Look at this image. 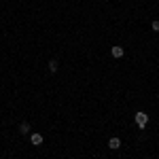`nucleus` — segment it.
Returning a JSON list of instances; mask_svg holds the SVG:
<instances>
[{"label": "nucleus", "instance_id": "nucleus-6", "mask_svg": "<svg viewBox=\"0 0 159 159\" xmlns=\"http://www.w3.org/2000/svg\"><path fill=\"white\" fill-rule=\"evenodd\" d=\"M49 70H51V72H57V60H51L49 61Z\"/></svg>", "mask_w": 159, "mask_h": 159}, {"label": "nucleus", "instance_id": "nucleus-5", "mask_svg": "<svg viewBox=\"0 0 159 159\" xmlns=\"http://www.w3.org/2000/svg\"><path fill=\"white\" fill-rule=\"evenodd\" d=\"M19 132H21V134H28V132H30V123H21V125H19Z\"/></svg>", "mask_w": 159, "mask_h": 159}, {"label": "nucleus", "instance_id": "nucleus-2", "mask_svg": "<svg viewBox=\"0 0 159 159\" xmlns=\"http://www.w3.org/2000/svg\"><path fill=\"white\" fill-rule=\"evenodd\" d=\"M43 140H45V138H43V134H38V132H34V134L30 136V142H32L34 147H40V144H43Z\"/></svg>", "mask_w": 159, "mask_h": 159}, {"label": "nucleus", "instance_id": "nucleus-4", "mask_svg": "<svg viewBox=\"0 0 159 159\" xmlns=\"http://www.w3.org/2000/svg\"><path fill=\"white\" fill-rule=\"evenodd\" d=\"M108 148H112V151L121 148V140H119V138H110L108 140Z\"/></svg>", "mask_w": 159, "mask_h": 159}, {"label": "nucleus", "instance_id": "nucleus-1", "mask_svg": "<svg viewBox=\"0 0 159 159\" xmlns=\"http://www.w3.org/2000/svg\"><path fill=\"white\" fill-rule=\"evenodd\" d=\"M134 121H136V125H138L140 129H144V127L148 125V115L142 112V110H138V112L134 115Z\"/></svg>", "mask_w": 159, "mask_h": 159}, {"label": "nucleus", "instance_id": "nucleus-7", "mask_svg": "<svg viewBox=\"0 0 159 159\" xmlns=\"http://www.w3.org/2000/svg\"><path fill=\"white\" fill-rule=\"evenodd\" d=\"M151 28H153V32H159V19H155V21L151 24Z\"/></svg>", "mask_w": 159, "mask_h": 159}, {"label": "nucleus", "instance_id": "nucleus-3", "mask_svg": "<svg viewBox=\"0 0 159 159\" xmlns=\"http://www.w3.org/2000/svg\"><path fill=\"white\" fill-rule=\"evenodd\" d=\"M110 53H112V57H117V60H119V57H123V55H125V49L117 45V47H112V49H110Z\"/></svg>", "mask_w": 159, "mask_h": 159}]
</instances>
